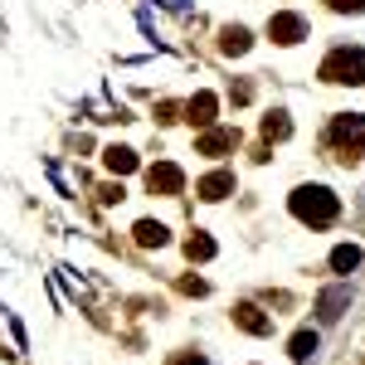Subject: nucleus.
Returning a JSON list of instances; mask_svg holds the SVG:
<instances>
[{"instance_id": "obj_16", "label": "nucleus", "mask_w": 365, "mask_h": 365, "mask_svg": "<svg viewBox=\"0 0 365 365\" xmlns=\"http://www.w3.org/2000/svg\"><path fill=\"white\" fill-rule=\"evenodd\" d=\"M185 253H190V258H200V263H205V258H215V239H210V234H190V239H185Z\"/></svg>"}, {"instance_id": "obj_14", "label": "nucleus", "mask_w": 365, "mask_h": 365, "mask_svg": "<svg viewBox=\"0 0 365 365\" xmlns=\"http://www.w3.org/2000/svg\"><path fill=\"white\" fill-rule=\"evenodd\" d=\"M220 49H225V54H249V29L229 25V29H225V39H220Z\"/></svg>"}, {"instance_id": "obj_4", "label": "nucleus", "mask_w": 365, "mask_h": 365, "mask_svg": "<svg viewBox=\"0 0 365 365\" xmlns=\"http://www.w3.org/2000/svg\"><path fill=\"white\" fill-rule=\"evenodd\" d=\"M146 190H151V195H180V190H185V175H180V166L161 161V166L146 170Z\"/></svg>"}, {"instance_id": "obj_7", "label": "nucleus", "mask_w": 365, "mask_h": 365, "mask_svg": "<svg viewBox=\"0 0 365 365\" xmlns=\"http://www.w3.org/2000/svg\"><path fill=\"white\" fill-rule=\"evenodd\" d=\"M215 113H220V98H215V93H195V98L185 103V117H190L195 127H210Z\"/></svg>"}, {"instance_id": "obj_20", "label": "nucleus", "mask_w": 365, "mask_h": 365, "mask_svg": "<svg viewBox=\"0 0 365 365\" xmlns=\"http://www.w3.org/2000/svg\"><path fill=\"white\" fill-rule=\"evenodd\" d=\"M170 365H210V361H200V356H175Z\"/></svg>"}, {"instance_id": "obj_6", "label": "nucleus", "mask_w": 365, "mask_h": 365, "mask_svg": "<svg viewBox=\"0 0 365 365\" xmlns=\"http://www.w3.org/2000/svg\"><path fill=\"white\" fill-rule=\"evenodd\" d=\"M234 322H239L244 331H253V336H268V331H273V317H263L253 302H239V307H234Z\"/></svg>"}, {"instance_id": "obj_8", "label": "nucleus", "mask_w": 365, "mask_h": 365, "mask_svg": "<svg viewBox=\"0 0 365 365\" xmlns=\"http://www.w3.org/2000/svg\"><path fill=\"white\" fill-rule=\"evenodd\" d=\"M195 190H200V200H225L229 190H234V175H229V170H210Z\"/></svg>"}, {"instance_id": "obj_19", "label": "nucleus", "mask_w": 365, "mask_h": 365, "mask_svg": "<svg viewBox=\"0 0 365 365\" xmlns=\"http://www.w3.org/2000/svg\"><path fill=\"white\" fill-rule=\"evenodd\" d=\"M175 113H180L175 103H161V108H156V117H161V122H175Z\"/></svg>"}, {"instance_id": "obj_13", "label": "nucleus", "mask_w": 365, "mask_h": 365, "mask_svg": "<svg viewBox=\"0 0 365 365\" xmlns=\"http://www.w3.org/2000/svg\"><path fill=\"white\" fill-rule=\"evenodd\" d=\"M331 268H336V273L361 268V249H356V244H341V249H331Z\"/></svg>"}, {"instance_id": "obj_2", "label": "nucleus", "mask_w": 365, "mask_h": 365, "mask_svg": "<svg viewBox=\"0 0 365 365\" xmlns=\"http://www.w3.org/2000/svg\"><path fill=\"white\" fill-rule=\"evenodd\" d=\"M327 83H365V49H331L322 63Z\"/></svg>"}, {"instance_id": "obj_5", "label": "nucleus", "mask_w": 365, "mask_h": 365, "mask_svg": "<svg viewBox=\"0 0 365 365\" xmlns=\"http://www.w3.org/2000/svg\"><path fill=\"white\" fill-rule=\"evenodd\" d=\"M302 34H307L302 15H287V10H282V15H273V20H268V39H278V44H297Z\"/></svg>"}, {"instance_id": "obj_17", "label": "nucleus", "mask_w": 365, "mask_h": 365, "mask_svg": "<svg viewBox=\"0 0 365 365\" xmlns=\"http://www.w3.org/2000/svg\"><path fill=\"white\" fill-rule=\"evenodd\" d=\"M287 132H292L287 113H268V117H263V137H268V141H282Z\"/></svg>"}, {"instance_id": "obj_1", "label": "nucleus", "mask_w": 365, "mask_h": 365, "mask_svg": "<svg viewBox=\"0 0 365 365\" xmlns=\"http://www.w3.org/2000/svg\"><path fill=\"white\" fill-rule=\"evenodd\" d=\"M292 215L302 220V225L312 229H322V225H331L341 215V200L327 190V185H302V190H292Z\"/></svg>"}, {"instance_id": "obj_11", "label": "nucleus", "mask_w": 365, "mask_h": 365, "mask_svg": "<svg viewBox=\"0 0 365 365\" xmlns=\"http://www.w3.org/2000/svg\"><path fill=\"white\" fill-rule=\"evenodd\" d=\"M346 302H351V287H331V292H322V302H317V312H322L327 322H336Z\"/></svg>"}, {"instance_id": "obj_3", "label": "nucleus", "mask_w": 365, "mask_h": 365, "mask_svg": "<svg viewBox=\"0 0 365 365\" xmlns=\"http://www.w3.org/2000/svg\"><path fill=\"white\" fill-rule=\"evenodd\" d=\"M327 137L346 161H365V117H336Z\"/></svg>"}, {"instance_id": "obj_10", "label": "nucleus", "mask_w": 365, "mask_h": 365, "mask_svg": "<svg viewBox=\"0 0 365 365\" xmlns=\"http://www.w3.org/2000/svg\"><path fill=\"white\" fill-rule=\"evenodd\" d=\"M103 161H108L113 175H127V170H137V151H132V146H108Z\"/></svg>"}, {"instance_id": "obj_15", "label": "nucleus", "mask_w": 365, "mask_h": 365, "mask_svg": "<svg viewBox=\"0 0 365 365\" xmlns=\"http://www.w3.org/2000/svg\"><path fill=\"white\" fill-rule=\"evenodd\" d=\"M312 351H317V331H297V336L287 341V356L292 361H307Z\"/></svg>"}, {"instance_id": "obj_12", "label": "nucleus", "mask_w": 365, "mask_h": 365, "mask_svg": "<svg viewBox=\"0 0 365 365\" xmlns=\"http://www.w3.org/2000/svg\"><path fill=\"white\" fill-rule=\"evenodd\" d=\"M132 234H137L141 249H161V244H166V225H156V220H141Z\"/></svg>"}, {"instance_id": "obj_9", "label": "nucleus", "mask_w": 365, "mask_h": 365, "mask_svg": "<svg viewBox=\"0 0 365 365\" xmlns=\"http://www.w3.org/2000/svg\"><path fill=\"white\" fill-rule=\"evenodd\" d=\"M234 146H239V132L220 127V132H205L200 137V156H220V151H234Z\"/></svg>"}, {"instance_id": "obj_18", "label": "nucleus", "mask_w": 365, "mask_h": 365, "mask_svg": "<svg viewBox=\"0 0 365 365\" xmlns=\"http://www.w3.org/2000/svg\"><path fill=\"white\" fill-rule=\"evenodd\" d=\"M327 5H331V10H341V15H346V10H351V15H356V10H365V0H327Z\"/></svg>"}]
</instances>
